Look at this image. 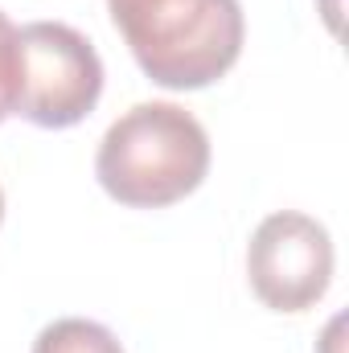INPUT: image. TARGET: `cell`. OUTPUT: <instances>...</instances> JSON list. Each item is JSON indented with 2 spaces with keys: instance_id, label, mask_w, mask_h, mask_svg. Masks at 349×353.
<instances>
[{
  "instance_id": "4",
  "label": "cell",
  "mask_w": 349,
  "mask_h": 353,
  "mask_svg": "<svg viewBox=\"0 0 349 353\" xmlns=\"http://www.w3.org/2000/svg\"><path fill=\"white\" fill-rule=\"evenodd\" d=\"M333 263L337 255L329 230L300 210L267 214L247 243L251 292L271 312H308L317 300H325Z\"/></svg>"
},
{
  "instance_id": "2",
  "label": "cell",
  "mask_w": 349,
  "mask_h": 353,
  "mask_svg": "<svg viewBox=\"0 0 349 353\" xmlns=\"http://www.w3.org/2000/svg\"><path fill=\"white\" fill-rule=\"evenodd\" d=\"M140 70L165 90H206L243 54L239 0H107Z\"/></svg>"
},
{
  "instance_id": "1",
  "label": "cell",
  "mask_w": 349,
  "mask_h": 353,
  "mask_svg": "<svg viewBox=\"0 0 349 353\" xmlns=\"http://www.w3.org/2000/svg\"><path fill=\"white\" fill-rule=\"evenodd\" d=\"M210 173V136L177 103H136L99 140L94 176L128 210H165Z\"/></svg>"
},
{
  "instance_id": "3",
  "label": "cell",
  "mask_w": 349,
  "mask_h": 353,
  "mask_svg": "<svg viewBox=\"0 0 349 353\" xmlns=\"http://www.w3.org/2000/svg\"><path fill=\"white\" fill-rule=\"evenodd\" d=\"M103 99V58L87 33L62 21L17 29V103L12 115L62 132L83 123Z\"/></svg>"
},
{
  "instance_id": "5",
  "label": "cell",
  "mask_w": 349,
  "mask_h": 353,
  "mask_svg": "<svg viewBox=\"0 0 349 353\" xmlns=\"http://www.w3.org/2000/svg\"><path fill=\"white\" fill-rule=\"evenodd\" d=\"M33 353H123L115 341V333L99 321L83 316H62L54 325H46L33 341Z\"/></svg>"
},
{
  "instance_id": "7",
  "label": "cell",
  "mask_w": 349,
  "mask_h": 353,
  "mask_svg": "<svg viewBox=\"0 0 349 353\" xmlns=\"http://www.w3.org/2000/svg\"><path fill=\"white\" fill-rule=\"evenodd\" d=\"M0 222H4V193H0Z\"/></svg>"
},
{
  "instance_id": "6",
  "label": "cell",
  "mask_w": 349,
  "mask_h": 353,
  "mask_svg": "<svg viewBox=\"0 0 349 353\" xmlns=\"http://www.w3.org/2000/svg\"><path fill=\"white\" fill-rule=\"evenodd\" d=\"M17 103V25L0 12V123Z\"/></svg>"
}]
</instances>
